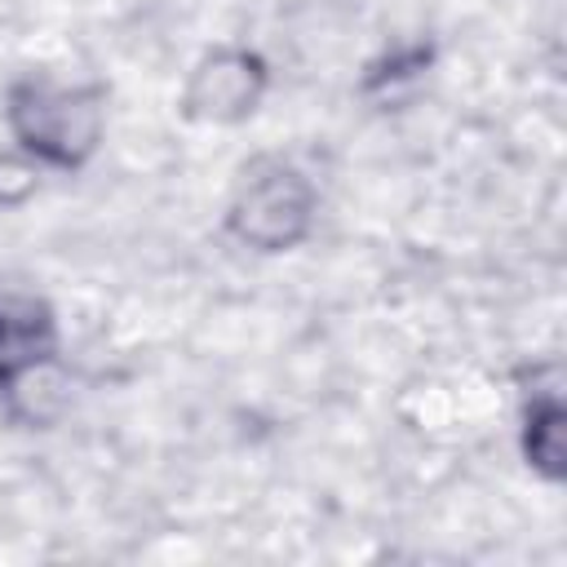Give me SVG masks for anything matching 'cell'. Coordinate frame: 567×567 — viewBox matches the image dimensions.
<instances>
[{
    "instance_id": "6da1fadb",
    "label": "cell",
    "mask_w": 567,
    "mask_h": 567,
    "mask_svg": "<svg viewBox=\"0 0 567 567\" xmlns=\"http://www.w3.org/2000/svg\"><path fill=\"white\" fill-rule=\"evenodd\" d=\"M49 346V319L35 306L0 301V381H13Z\"/></svg>"
}]
</instances>
